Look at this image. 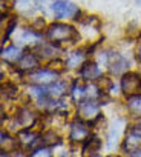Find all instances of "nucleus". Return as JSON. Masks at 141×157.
<instances>
[{
    "instance_id": "f257e3e1",
    "label": "nucleus",
    "mask_w": 141,
    "mask_h": 157,
    "mask_svg": "<svg viewBox=\"0 0 141 157\" xmlns=\"http://www.w3.org/2000/svg\"><path fill=\"white\" fill-rule=\"evenodd\" d=\"M48 39L52 43H63V42H72L78 37V33L74 26L66 23H52L46 31Z\"/></svg>"
},
{
    "instance_id": "f03ea898",
    "label": "nucleus",
    "mask_w": 141,
    "mask_h": 157,
    "mask_svg": "<svg viewBox=\"0 0 141 157\" xmlns=\"http://www.w3.org/2000/svg\"><path fill=\"white\" fill-rule=\"evenodd\" d=\"M51 10L52 13L58 17H72L75 20H80V10L70 2H66V0H55V2L51 3Z\"/></svg>"
},
{
    "instance_id": "7ed1b4c3",
    "label": "nucleus",
    "mask_w": 141,
    "mask_h": 157,
    "mask_svg": "<svg viewBox=\"0 0 141 157\" xmlns=\"http://www.w3.org/2000/svg\"><path fill=\"white\" fill-rule=\"evenodd\" d=\"M91 125L85 122L83 119H77L70 125V132H69V140L70 142H83L91 137Z\"/></svg>"
},
{
    "instance_id": "20e7f679",
    "label": "nucleus",
    "mask_w": 141,
    "mask_h": 157,
    "mask_svg": "<svg viewBox=\"0 0 141 157\" xmlns=\"http://www.w3.org/2000/svg\"><path fill=\"white\" fill-rule=\"evenodd\" d=\"M141 88V77L136 72H126L121 78V90L123 93L130 97V96H136L138 91Z\"/></svg>"
},
{
    "instance_id": "39448f33",
    "label": "nucleus",
    "mask_w": 141,
    "mask_h": 157,
    "mask_svg": "<svg viewBox=\"0 0 141 157\" xmlns=\"http://www.w3.org/2000/svg\"><path fill=\"white\" fill-rule=\"evenodd\" d=\"M107 63H109L110 71L115 72V74L124 72V71L127 69V66H129V62H127L121 54H118V52H110V54L107 56Z\"/></svg>"
},
{
    "instance_id": "423d86ee",
    "label": "nucleus",
    "mask_w": 141,
    "mask_h": 157,
    "mask_svg": "<svg viewBox=\"0 0 141 157\" xmlns=\"http://www.w3.org/2000/svg\"><path fill=\"white\" fill-rule=\"evenodd\" d=\"M57 74H58V72H55V71H52V69L43 68V69H37L34 74H31V80L35 82L37 85H46V83L55 82Z\"/></svg>"
},
{
    "instance_id": "0eeeda50",
    "label": "nucleus",
    "mask_w": 141,
    "mask_h": 157,
    "mask_svg": "<svg viewBox=\"0 0 141 157\" xmlns=\"http://www.w3.org/2000/svg\"><path fill=\"white\" fill-rule=\"evenodd\" d=\"M80 77L85 80H95V78H101V69L95 62H85L83 66L80 68Z\"/></svg>"
},
{
    "instance_id": "6e6552de",
    "label": "nucleus",
    "mask_w": 141,
    "mask_h": 157,
    "mask_svg": "<svg viewBox=\"0 0 141 157\" xmlns=\"http://www.w3.org/2000/svg\"><path fill=\"white\" fill-rule=\"evenodd\" d=\"M98 103L94 100H85L78 103V114L81 119H94L98 116Z\"/></svg>"
},
{
    "instance_id": "1a4fd4ad",
    "label": "nucleus",
    "mask_w": 141,
    "mask_h": 157,
    "mask_svg": "<svg viewBox=\"0 0 141 157\" xmlns=\"http://www.w3.org/2000/svg\"><path fill=\"white\" fill-rule=\"evenodd\" d=\"M100 148H101V140L98 137H89L83 145L81 155L83 157H98Z\"/></svg>"
},
{
    "instance_id": "9d476101",
    "label": "nucleus",
    "mask_w": 141,
    "mask_h": 157,
    "mask_svg": "<svg viewBox=\"0 0 141 157\" xmlns=\"http://www.w3.org/2000/svg\"><path fill=\"white\" fill-rule=\"evenodd\" d=\"M16 122H17V125L22 126V128H29V126H32L34 122H35V114H34L31 109H28V108L19 109V113H17V116H16Z\"/></svg>"
},
{
    "instance_id": "9b49d317",
    "label": "nucleus",
    "mask_w": 141,
    "mask_h": 157,
    "mask_svg": "<svg viewBox=\"0 0 141 157\" xmlns=\"http://www.w3.org/2000/svg\"><path fill=\"white\" fill-rule=\"evenodd\" d=\"M38 66V57L32 52L23 54V57L19 62V69L20 71H34Z\"/></svg>"
},
{
    "instance_id": "f8f14e48",
    "label": "nucleus",
    "mask_w": 141,
    "mask_h": 157,
    "mask_svg": "<svg viewBox=\"0 0 141 157\" xmlns=\"http://www.w3.org/2000/svg\"><path fill=\"white\" fill-rule=\"evenodd\" d=\"M2 57H3V60H6L9 63H16V62H20V59L23 57V54H22V49L20 48L9 46V48H6V49L2 51Z\"/></svg>"
},
{
    "instance_id": "ddd939ff",
    "label": "nucleus",
    "mask_w": 141,
    "mask_h": 157,
    "mask_svg": "<svg viewBox=\"0 0 141 157\" xmlns=\"http://www.w3.org/2000/svg\"><path fill=\"white\" fill-rule=\"evenodd\" d=\"M127 109L135 117H141V96L139 94L127 97Z\"/></svg>"
},
{
    "instance_id": "4468645a",
    "label": "nucleus",
    "mask_w": 141,
    "mask_h": 157,
    "mask_svg": "<svg viewBox=\"0 0 141 157\" xmlns=\"http://www.w3.org/2000/svg\"><path fill=\"white\" fill-rule=\"evenodd\" d=\"M19 142L9 137L6 132H2V152H16Z\"/></svg>"
},
{
    "instance_id": "2eb2a0df",
    "label": "nucleus",
    "mask_w": 141,
    "mask_h": 157,
    "mask_svg": "<svg viewBox=\"0 0 141 157\" xmlns=\"http://www.w3.org/2000/svg\"><path fill=\"white\" fill-rule=\"evenodd\" d=\"M85 63V54L83 52H72L69 54V57L66 59V66L67 68H78V66H83Z\"/></svg>"
},
{
    "instance_id": "dca6fc26",
    "label": "nucleus",
    "mask_w": 141,
    "mask_h": 157,
    "mask_svg": "<svg viewBox=\"0 0 141 157\" xmlns=\"http://www.w3.org/2000/svg\"><path fill=\"white\" fill-rule=\"evenodd\" d=\"M85 94H86V88L81 85V83H78V82H75L74 83V86H72V90H70V96H72V99L75 100V102H81V99L85 97Z\"/></svg>"
},
{
    "instance_id": "f3484780",
    "label": "nucleus",
    "mask_w": 141,
    "mask_h": 157,
    "mask_svg": "<svg viewBox=\"0 0 141 157\" xmlns=\"http://www.w3.org/2000/svg\"><path fill=\"white\" fill-rule=\"evenodd\" d=\"M28 157H52V152H51V149L49 148H46V146H40V148H35Z\"/></svg>"
},
{
    "instance_id": "a211bd4d",
    "label": "nucleus",
    "mask_w": 141,
    "mask_h": 157,
    "mask_svg": "<svg viewBox=\"0 0 141 157\" xmlns=\"http://www.w3.org/2000/svg\"><path fill=\"white\" fill-rule=\"evenodd\" d=\"M64 91V85L63 83H54L51 88H49V96H54V97H58L61 96Z\"/></svg>"
},
{
    "instance_id": "6ab92c4d",
    "label": "nucleus",
    "mask_w": 141,
    "mask_h": 157,
    "mask_svg": "<svg viewBox=\"0 0 141 157\" xmlns=\"http://www.w3.org/2000/svg\"><path fill=\"white\" fill-rule=\"evenodd\" d=\"M17 86L16 85H13V83H5L3 85V93L6 94V96H9V97H14V96H17Z\"/></svg>"
},
{
    "instance_id": "aec40b11",
    "label": "nucleus",
    "mask_w": 141,
    "mask_h": 157,
    "mask_svg": "<svg viewBox=\"0 0 141 157\" xmlns=\"http://www.w3.org/2000/svg\"><path fill=\"white\" fill-rule=\"evenodd\" d=\"M38 49H40V52L43 54V57H51V56L55 54V49H54L52 45H43V46H40ZM42 54H40V56H42Z\"/></svg>"
},
{
    "instance_id": "412c9836",
    "label": "nucleus",
    "mask_w": 141,
    "mask_h": 157,
    "mask_svg": "<svg viewBox=\"0 0 141 157\" xmlns=\"http://www.w3.org/2000/svg\"><path fill=\"white\" fill-rule=\"evenodd\" d=\"M16 25H17V19H11V20H9V23H8V26H6V36H5V39H8V37H9V34L14 31Z\"/></svg>"
},
{
    "instance_id": "4be33fe9",
    "label": "nucleus",
    "mask_w": 141,
    "mask_h": 157,
    "mask_svg": "<svg viewBox=\"0 0 141 157\" xmlns=\"http://www.w3.org/2000/svg\"><path fill=\"white\" fill-rule=\"evenodd\" d=\"M136 59H138V62L141 63V43L138 45V49H136Z\"/></svg>"
},
{
    "instance_id": "5701e85b",
    "label": "nucleus",
    "mask_w": 141,
    "mask_h": 157,
    "mask_svg": "<svg viewBox=\"0 0 141 157\" xmlns=\"http://www.w3.org/2000/svg\"><path fill=\"white\" fill-rule=\"evenodd\" d=\"M133 157H141V148H139V149H136V151L133 152Z\"/></svg>"
}]
</instances>
